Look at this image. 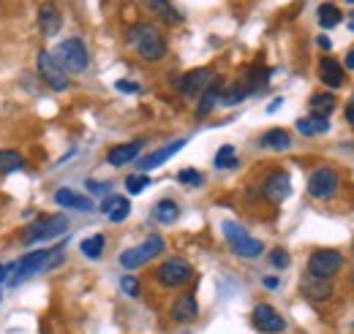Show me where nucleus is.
Listing matches in <instances>:
<instances>
[{
	"label": "nucleus",
	"instance_id": "1",
	"mask_svg": "<svg viewBox=\"0 0 354 334\" xmlns=\"http://www.w3.org/2000/svg\"><path fill=\"white\" fill-rule=\"evenodd\" d=\"M129 43L133 46V52L147 63H158L167 55V41H164L161 30L156 25H147V22H139L129 30Z\"/></svg>",
	"mask_w": 354,
	"mask_h": 334
},
{
	"label": "nucleus",
	"instance_id": "2",
	"mask_svg": "<svg viewBox=\"0 0 354 334\" xmlns=\"http://www.w3.org/2000/svg\"><path fill=\"white\" fill-rule=\"evenodd\" d=\"M52 55H55V60L60 63V68L66 74H82L90 63L88 46H85L82 39H66Z\"/></svg>",
	"mask_w": 354,
	"mask_h": 334
},
{
	"label": "nucleus",
	"instance_id": "3",
	"mask_svg": "<svg viewBox=\"0 0 354 334\" xmlns=\"http://www.w3.org/2000/svg\"><path fill=\"white\" fill-rule=\"evenodd\" d=\"M223 237L229 239V248L234 255H240V258H259L262 253H265V245L259 242V239H254L240 223H234V220H226L223 223Z\"/></svg>",
	"mask_w": 354,
	"mask_h": 334
},
{
	"label": "nucleus",
	"instance_id": "4",
	"mask_svg": "<svg viewBox=\"0 0 354 334\" xmlns=\"http://www.w3.org/2000/svg\"><path fill=\"white\" fill-rule=\"evenodd\" d=\"M55 264V253L52 250H33L28 253L25 258H19L17 264H11V275H8V283L11 286H19L22 280H28L30 275L41 272V269H49Z\"/></svg>",
	"mask_w": 354,
	"mask_h": 334
},
{
	"label": "nucleus",
	"instance_id": "5",
	"mask_svg": "<svg viewBox=\"0 0 354 334\" xmlns=\"http://www.w3.org/2000/svg\"><path fill=\"white\" fill-rule=\"evenodd\" d=\"M161 253H164V237L153 234V237H147L142 245L120 253V266H123V269H136V266H142V264H150V261H153L156 255H161Z\"/></svg>",
	"mask_w": 354,
	"mask_h": 334
},
{
	"label": "nucleus",
	"instance_id": "6",
	"mask_svg": "<svg viewBox=\"0 0 354 334\" xmlns=\"http://www.w3.org/2000/svg\"><path fill=\"white\" fill-rule=\"evenodd\" d=\"M66 228H68V220L63 215H46V217H39L22 234V242L25 245H33V242H41V239H55V237L66 234Z\"/></svg>",
	"mask_w": 354,
	"mask_h": 334
},
{
	"label": "nucleus",
	"instance_id": "7",
	"mask_svg": "<svg viewBox=\"0 0 354 334\" xmlns=\"http://www.w3.org/2000/svg\"><path fill=\"white\" fill-rule=\"evenodd\" d=\"M344 269V255L338 250H316L308 258V275L322 277V280H333L338 272Z\"/></svg>",
	"mask_w": 354,
	"mask_h": 334
},
{
	"label": "nucleus",
	"instance_id": "8",
	"mask_svg": "<svg viewBox=\"0 0 354 334\" xmlns=\"http://www.w3.org/2000/svg\"><path fill=\"white\" fill-rule=\"evenodd\" d=\"M158 283L161 286H167V288H180V286H185L188 280H191V275H194V269H191V264L185 261V258H167L161 266H158Z\"/></svg>",
	"mask_w": 354,
	"mask_h": 334
},
{
	"label": "nucleus",
	"instance_id": "9",
	"mask_svg": "<svg viewBox=\"0 0 354 334\" xmlns=\"http://www.w3.org/2000/svg\"><path fill=\"white\" fill-rule=\"evenodd\" d=\"M338 171L335 168H316L313 174L308 177V193L313 199H333L335 190H338Z\"/></svg>",
	"mask_w": 354,
	"mask_h": 334
},
{
	"label": "nucleus",
	"instance_id": "10",
	"mask_svg": "<svg viewBox=\"0 0 354 334\" xmlns=\"http://www.w3.org/2000/svg\"><path fill=\"white\" fill-rule=\"evenodd\" d=\"M39 74H41V79L46 82V87H52L55 92L68 90V74L60 68V63L55 60V55L46 52V49L39 55Z\"/></svg>",
	"mask_w": 354,
	"mask_h": 334
},
{
	"label": "nucleus",
	"instance_id": "11",
	"mask_svg": "<svg viewBox=\"0 0 354 334\" xmlns=\"http://www.w3.org/2000/svg\"><path fill=\"white\" fill-rule=\"evenodd\" d=\"M251 321H254V326L262 334H281L286 329L283 315L275 307H270V304H257L254 313H251Z\"/></svg>",
	"mask_w": 354,
	"mask_h": 334
},
{
	"label": "nucleus",
	"instance_id": "12",
	"mask_svg": "<svg viewBox=\"0 0 354 334\" xmlns=\"http://www.w3.org/2000/svg\"><path fill=\"white\" fill-rule=\"evenodd\" d=\"M262 193H265V199L270 204H281V202H286L289 199V193H292V179H289V174L286 171H272V174H267L265 185H262Z\"/></svg>",
	"mask_w": 354,
	"mask_h": 334
},
{
	"label": "nucleus",
	"instance_id": "13",
	"mask_svg": "<svg viewBox=\"0 0 354 334\" xmlns=\"http://www.w3.org/2000/svg\"><path fill=\"white\" fill-rule=\"evenodd\" d=\"M210 82H213V71L210 68H196V71H191V74L175 79V87L185 98H196V95H202L207 90Z\"/></svg>",
	"mask_w": 354,
	"mask_h": 334
},
{
	"label": "nucleus",
	"instance_id": "14",
	"mask_svg": "<svg viewBox=\"0 0 354 334\" xmlns=\"http://www.w3.org/2000/svg\"><path fill=\"white\" fill-rule=\"evenodd\" d=\"M169 315H172L175 324H191V321H196V315H199L196 296L194 293H180L175 299V304H172V310H169Z\"/></svg>",
	"mask_w": 354,
	"mask_h": 334
},
{
	"label": "nucleus",
	"instance_id": "15",
	"mask_svg": "<svg viewBox=\"0 0 354 334\" xmlns=\"http://www.w3.org/2000/svg\"><path fill=\"white\" fill-rule=\"evenodd\" d=\"M183 147H185V139H177V141H172V144H167V147H161V150L150 153L147 158H142V161H139V171L145 174V171H153V168L164 166V164H167L172 155H177Z\"/></svg>",
	"mask_w": 354,
	"mask_h": 334
},
{
	"label": "nucleus",
	"instance_id": "16",
	"mask_svg": "<svg viewBox=\"0 0 354 334\" xmlns=\"http://www.w3.org/2000/svg\"><path fill=\"white\" fill-rule=\"evenodd\" d=\"M300 288H303V296L310 302H327V299H333V291H335L330 280H322V277H313V275L303 277Z\"/></svg>",
	"mask_w": 354,
	"mask_h": 334
},
{
	"label": "nucleus",
	"instance_id": "17",
	"mask_svg": "<svg viewBox=\"0 0 354 334\" xmlns=\"http://www.w3.org/2000/svg\"><path fill=\"white\" fill-rule=\"evenodd\" d=\"M139 153H142V141L139 139L129 141V144H118V147H112L106 153V164L109 166H126V164H131V161L139 158Z\"/></svg>",
	"mask_w": 354,
	"mask_h": 334
},
{
	"label": "nucleus",
	"instance_id": "18",
	"mask_svg": "<svg viewBox=\"0 0 354 334\" xmlns=\"http://www.w3.org/2000/svg\"><path fill=\"white\" fill-rule=\"evenodd\" d=\"M98 209L112 220V223H120V220H126L129 217V212H131V204H129V199H123V196H106Z\"/></svg>",
	"mask_w": 354,
	"mask_h": 334
},
{
	"label": "nucleus",
	"instance_id": "19",
	"mask_svg": "<svg viewBox=\"0 0 354 334\" xmlns=\"http://www.w3.org/2000/svg\"><path fill=\"white\" fill-rule=\"evenodd\" d=\"M319 79L327 84V87H341L344 84V66L333 57H324L319 63Z\"/></svg>",
	"mask_w": 354,
	"mask_h": 334
},
{
	"label": "nucleus",
	"instance_id": "20",
	"mask_svg": "<svg viewBox=\"0 0 354 334\" xmlns=\"http://www.w3.org/2000/svg\"><path fill=\"white\" fill-rule=\"evenodd\" d=\"M39 25H41V33H44V36H55V33L60 30L63 17H60V11H57L52 3H44V6L39 8Z\"/></svg>",
	"mask_w": 354,
	"mask_h": 334
},
{
	"label": "nucleus",
	"instance_id": "21",
	"mask_svg": "<svg viewBox=\"0 0 354 334\" xmlns=\"http://www.w3.org/2000/svg\"><path fill=\"white\" fill-rule=\"evenodd\" d=\"M55 204L80 209V212H93V209H95L88 196H77V193H74V190H68V188H60V190L55 193Z\"/></svg>",
	"mask_w": 354,
	"mask_h": 334
},
{
	"label": "nucleus",
	"instance_id": "22",
	"mask_svg": "<svg viewBox=\"0 0 354 334\" xmlns=\"http://www.w3.org/2000/svg\"><path fill=\"white\" fill-rule=\"evenodd\" d=\"M145 8H147V11H153L156 17H161V19H164V22H169V25L183 22V14L177 11L169 0H145Z\"/></svg>",
	"mask_w": 354,
	"mask_h": 334
},
{
	"label": "nucleus",
	"instance_id": "23",
	"mask_svg": "<svg viewBox=\"0 0 354 334\" xmlns=\"http://www.w3.org/2000/svg\"><path fill=\"white\" fill-rule=\"evenodd\" d=\"M221 101V82H213L207 84V90L202 92V101H199V109H196V117H207L213 109H216V104Z\"/></svg>",
	"mask_w": 354,
	"mask_h": 334
},
{
	"label": "nucleus",
	"instance_id": "24",
	"mask_svg": "<svg viewBox=\"0 0 354 334\" xmlns=\"http://www.w3.org/2000/svg\"><path fill=\"white\" fill-rule=\"evenodd\" d=\"M259 144L267 147V150H289V147H292V136H289V130H283V128H272V130L262 133Z\"/></svg>",
	"mask_w": 354,
	"mask_h": 334
},
{
	"label": "nucleus",
	"instance_id": "25",
	"mask_svg": "<svg viewBox=\"0 0 354 334\" xmlns=\"http://www.w3.org/2000/svg\"><path fill=\"white\" fill-rule=\"evenodd\" d=\"M153 217H156L158 223H164V226L175 223L177 217H180V207H177V202H172V199H161V202L153 207Z\"/></svg>",
	"mask_w": 354,
	"mask_h": 334
},
{
	"label": "nucleus",
	"instance_id": "26",
	"mask_svg": "<svg viewBox=\"0 0 354 334\" xmlns=\"http://www.w3.org/2000/svg\"><path fill=\"white\" fill-rule=\"evenodd\" d=\"M297 130H300L303 136L327 133V130H330V120H327V117H319V115H310V117H303V120H297Z\"/></svg>",
	"mask_w": 354,
	"mask_h": 334
},
{
	"label": "nucleus",
	"instance_id": "27",
	"mask_svg": "<svg viewBox=\"0 0 354 334\" xmlns=\"http://www.w3.org/2000/svg\"><path fill=\"white\" fill-rule=\"evenodd\" d=\"M310 112L313 115H319V117H327L333 109H335V95H330V92H313L308 101Z\"/></svg>",
	"mask_w": 354,
	"mask_h": 334
},
{
	"label": "nucleus",
	"instance_id": "28",
	"mask_svg": "<svg viewBox=\"0 0 354 334\" xmlns=\"http://www.w3.org/2000/svg\"><path fill=\"white\" fill-rule=\"evenodd\" d=\"M341 19H344V14H341V8H335L333 3H322V6H319V25H322L324 30L341 25Z\"/></svg>",
	"mask_w": 354,
	"mask_h": 334
},
{
	"label": "nucleus",
	"instance_id": "29",
	"mask_svg": "<svg viewBox=\"0 0 354 334\" xmlns=\"http://www.w3.org/2000/svg\"><path fill=\"white\" fill-rule=\"evenodd\" d=\"M248 95H251V92L245 90V84H232V87L221 90V101H218V104H223V106H237V104H243Z\"/></svg>",
	"mask_w": 354,
	"mask_h": 334
},
{
	"label": "nucleus",
	"instance_id": "30",
	"mask_svg": "<svg viewBox=\"0 0 354 334\" xmlns=\"http://www.w3.org/2000/svg\"><path fill=\"white\" fill-rule=\"evenodd\" d=\"M25 166V158L14 150H0V174H11Z\"/></svg>",
	"mask_w": 354,
	"mask_h": 334
},
{
	"label": "nucleus",
	"instance_id": "31",
	"mask_svg": "<svg viewBox=\"0 0 354 334\" xmlns=\"http://www.w3.org/2000/svg\"><path fill=\"white\" fill-rule=\"evenodd\" d=\"M104 242H106V239H104L101 234H93V237H88V239H82L80 250H82L85 258H93V261H95V258L104 255Z\"/></svg>",
	"mask_w": 354,
	"mask_h": 334
},
{
	"label": "nucleus",
	"instance_id": "32",
	"mask_svg": "<svg viewBox=\"0 0 354 334\" xmlns=\"http://www.w3.org/2000/svg\"><path fill=\"white\" fill-rule=\"evenodd\" d=\"M216 168H232V166H237V153H234V147L232 144H223L221 150L216 153Z\"/></svg>",
	"mask_w": 354,
	"mask_h": 334
},
{
	"label": "nucleus",
	"instance_id": "33",
	"mask_svg": "<svg viewBox=\"0 0 354 334\" xmlns=\"http://www.w3.org/2000/svg\"><path fill=\"white\" fill-rule=\"evenodd\" d=\"M150 182H153V179H150L147 174L139 171V174H131V177L126 179V190H129L131 196H136V193H142L145 188H150Z\"/></svg>",
	"mask_w": 354,
	"mask_h": 334
},
{
	"label": "nucleus",
	"instance_id": "34",
	"mask_svg": "<svg viewBox=\"0 0 354 334\" xmlns=\"http://www.w3.org/2000/svg\"><path fill=\"white\" fill-rule=\"evenodd\" d=\"M177 182H183V185H188V188H199V185L205 182V177H202V171H196V168H183V171L177 174Z\"/></svg>",
	"mask_w": 354,
	"mask_h": 334
},
{
	"label": "nucleus",
	"instance_id": "35",
	"mask_svg": "<svg viewBox=\"0 0 354 334\" xmlns=\"http://www.w3.org/2000/svg\"><path fill=\"white\" fill-rule=\"evenodd\" d=\"M139 280L131 277V275H126V277H120V291L126 293V296H139Z\"/></svg>",
	"mask_w": 354,
	"mask_h": 334
},
{
	"label": "nucleus",
	"instance_id": "36",
	"mask_svg": "<svg viewBox=\"0 0 354 334\" xmlns=\"http://www.w3.org/2000/svg\"><path fill=\"white\" fill-rule=\"evenodd\" d=\"M289 261H292V258H289V253L281 250V248L270 253V264H272L275 269H286V266H289Z\"/></svg>",
	"mask_w": 354,
	"mask_h": 334
},
{
	"label": "nucleus",
	"instance_id": "37",
	"mask_svg": "<svg viewBox=\"0 0 354 334\" xmlns=\"http://www.w3.org/2000/svg\"><path fill=\"white\" fill-rule=\"evenodd\" d=\"M120 92H139V84L136 82H129V79H120V82L115 84Z\"/></svg>",
	"mask_w": 354,
	"mask_h": 334
},
{
	"label": "nucleus",
	"instance_id": "38",
	"mask_svg": "<svg viewBox=\"0 0 354 334\" xmlns=\"http://www.w3.org/2000/svg\"><path fill=\"white\" fill-rule=\"evenodd\" d=\"M88 190H90V193H106V190H109V185H104V182H95V179H90V182H88Z\"/></svg>",
	"mask_w": 354,
	"mask_h": 334
},
{
	"label": "nucleus",
	"instance_id": "39",
	"mask_svg": "<svg viewBox=\"0 0 354 334\" xmlns=\"http://www.w3.org/2000/svg\"><path fill=\"white\" fill-rule=\"evenodd\" d=\"M346 123H349V126H354V98L346 104Z\"/></svg>",
	"mask_w": 354,
	"mask_h": 334
},
{
	"label": "nucleus",
	"instance_id": "40",
	"mask_svg": "<svg viewBox=\"0 0 354 334\" xmlns=\"http://www.w3.org/2000/svg\"><path fill=\"white\" fill-rule=\"evenodd\" d=\"M262 283H265V288H278V286H281V280H278V277H265Z\"/></svg>",
	"mask_w": 354,
	"mask_h": 334
},
{
	"label": "nucleus",
	"instance_id": "41",
	"mask_svg": "<svg viewBox=\"0 0 354 334\" xmlns=\"http://www.w3.org/2000/svg\"><path fill=\"white\" fill-rule=\"evenodd\" d=\"M319 46H322V49H330L333 43H330V39H327V36H319Z\"/></svg>",
	"mask_w": 354,
	"mask_h": 334
},
{
	"label": "nucleus",
	"instance_id": "42",
	"mask_svg": "<svg viewBox=\"0 0 354 334\" xmlns=\"http://www.w3.org/2000/svg\"><path fill=\"white\" fill-rule=\"evenodd\" d=\"M8 275H11V266H0V283H3Z\"/></svg>",
	"mask_w": 354,
	"mask_h": 334
},
{
	"label": "nucleus",
	"instance_id": "43",
	"mask_svg": "<svg viewBox=\"0 0 354 334\" xmlns=\"http://www.w3.org/2000/svg\"><path fill=\"white\" fill-rule=\"evenodd\" d=\"M346 68H352V71H354V49L346 55Z\"/></svg>",
	"mask_w": 354,
	"mask_h": 334
},
{
	"label": "nucleus",
	"instance_id": "44",
	"mask_svg": "<svg viewBox=\"0 0 354 334\" xmlns=\"http://www.w3.org/2000/svg\"><path fill=\"white\" fill-rule=\"evenodd\" d=\"M349 30H354V14L349 17Z\"/></svg>",
	"mask_w": 354,
	"mask_h": 334
},
{
	"label": "nucleus",
	"instance_id": "45",
	"mask_svg": "<svg viewBox=\"0 0 354 334\" xmlns=\"http://www.w3.org/2000/svg\"><path fill=\"white\" fill-rule=\"evenodd\" d=\"M346 3H354V0H346Z\"/></svg>",
	"mask_w": 354,
	"mask_h": 334
}]
</instances>
